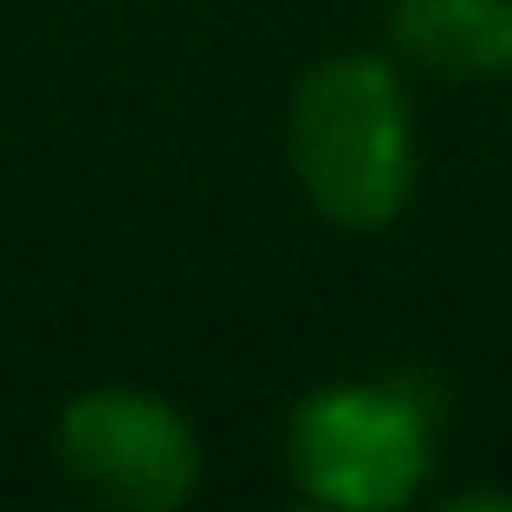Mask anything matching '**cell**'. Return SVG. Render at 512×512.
Here are the masks:
<instances>
[{
	"label": "cell",
	"mask_w": 512,
	"mask_h": 512,
	"mask_svg": "<svg viewBox=\"0 0 512 512\" xmlns=\"http://www.w3.org/2000/svg\"><path fill=\"white\" fill-rule=\"evenodd\" d=\"M305 201L344 234L389 227L415 195V111L389 52H331L305 65L286 111Z\"/></svg>",
	"instance_id": "cell-1"
},
{
	"label": "cell",
	"mask_w": 512,
	"mask_h": 512,
	"mask_svg": "<svg viewBox=\"0 0 512 512\" xmlns=\"http://www.w3.org/2000/svg\"><path fill=\"white\" fill-rule=\"evenodd\" d=\"M292 487L338 512H396L435 467V396L422 376L325 383L286 415Z\"/></svg>",
	"instance_id": "cell-2"
},
{
	"label": "cell",
	"mask_w": 512,
	"mask_h": 512,
	"mask_svg": "<svg viewBox=\"0 0 512 512\" xmlns=\"http://www.w3.org/2000/svg\"><path fill=\"white\" fill-rule=\"evenodd\" d=\"M52 454L85 500L124 512H175L201 487V435L169 396L137 383L78 389L52 422Z\"/></svg>",
	"instance_id": "cell-3"
},
{
	"label": "cell",
	"mask_w": 512,
	"mask_h": 512,
	"mask_svg": "<svg viewBox=\"0 0 512 512\" xmlns=\"http://www.w3.org/2000/svg\"><path fill=\"white\" fill-rule=\"evenodd\" d=\"M389 52L448 85L512 78V0H389Z\"/></svg>",
	"instance_id": "cell-4"
}]
</instances>
